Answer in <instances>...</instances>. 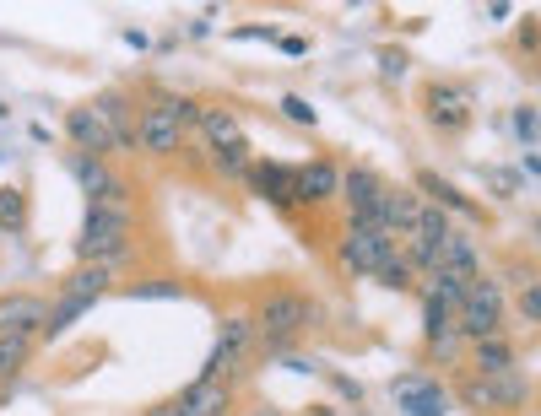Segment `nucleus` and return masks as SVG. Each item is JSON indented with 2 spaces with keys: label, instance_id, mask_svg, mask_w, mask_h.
<instances>
[{
  "label": "nucleus",
  "instance_id": "30",
  "mask_svg": "<svg viewBox=\"0 0 541 416\" xmlns=\"http://www.w3.org/2000/svg\"><path fill=\"white\" fill-rule=\"evenodd\" d=\"M282 114H287V119H298V125H314V109L298 98V92H287V98H282Z\"/></svg>",
  "mask_w": 541,
  "mask_h": 416
},
{
  "label": "nucleus",
  "instance_id": "13",
  "mask_svg": "<svg viewBox=\"0 0 541 416\" xmlns=\"http://www.w3.org/2000/svg\"><path fill=\"white\" fill-rule=\"evenodd\" d=\"M244 184L255 190L260 200H271L276 211H298V195H293V168L287 163H249V173H244Z\"/></svg>",
  "mask_w": 541,
  "mask_h": 416
},
{
  "label": "nucleus",
  "instance_id": "18",
  "mask_svg": "<svg viewBox=\"0 0 541 416\" xmlns=\"http://www.w3.org/2000/svg\"><path fill=\"white\" fill-rule=\"evenodd\" d=\"M395 400H401L406 416H450V395H444L433 379H417V373L395 384Z\"/></svg>",
  "mask_w": 541,
  "mask_h": 416
},
{
  "label": "nucleus",
  "instance_id": "14",
  "mask_svg": "<svg viewBox=\"0 0 541 416\" xmlns=\"http://www.w3.org/2000/svg\"><path fill=\"white\" fill-rule=\"evenodd\" d=\"M65 136L76 141L71 152H87V157H109V152H114L109 125L98 119V109H92V103H76V109L65 114Z\"/></svg>",
  "mask_w": 541,
  "mask_h": 416
},
{
  "label": "nucleus",
  "instance_id": "29",
  "mask_svg": "<svg viewBox=\"0 0 541 416\" xmlns=\"http://www.w3.org/2000/svg\"><path fill=\"white\" fill-rule=\"evenodd\" d=\"M325 379H331V389L347 400V406H363V384L358 379H347V373H325Z\"/></svg>",
  "mask_w": 541,
  "mask_h": 416
},
{
  "label": "nucleus",
  "instance_id": "25",
  "mask_svg": "<svg viewBox=\"0 0 541 416\" xmlns=\"http://www.w3.org/2000/svg\"><path fill=\"white\" fill-rule=\"evenodd\" d=\"M514 141H520L525 152H536V141H541V114H536V103H520V109H514Z\"/></svg>",
  "mask_w": 541,
  "mask_h": 416
},
{
  "label": "nucleus",
  "instance_id": "17",
  "mask_svg": "<svg viewBox=\"0 0 541 416\" xmlns=\"http://www.w3.org/2000/svg\"><path fill=\"white\" fill-rule=\"evenodd\" d=\"M92 109H98V119L109 125L114 152H136V114H130L125 92H98V98H92Z\"/></svg>",
  "mask_w": 541,
  "mask_h": 416
},
{
  "label": "nucleus",
  "instance_id": "34",
  "mask_svg": "<svg viewBox=\"0 0 541 416\" xmlns=\"http://www.w3.org/2000/svg\"><path fill=\"white\" fill-rule=\"evenodd\" d=\"M0 114H6V109H0Z\"/></svg>",
  "mask_w": 541,
  "mask_h": 416
},
{
  "label": "nucleus",
  "instance_id": "1",
  "mask_svg": "<svg viewBox=\"0 0 541 416\" xmlns=\"http://www.w3.org/2000/svg\"><path fill=\"white\" fill-rule=\"evenodd\" d=\"M195 119H201V103L179 98V92H152L147 109L136 114V146H147V152H157V157L179 152L184 130H190Z\"/></svg>",
  "mask_w": 541,
  "mask_h": 416
},
{
  "label": "nucleus",
  "instance_id": "20",
  "mask_svg": "<svg viewBox=\"0 0 541 416\" xmlns=\"http://www.w3.org/2000/svg\"><path fill=\"white\" fill-rule=\"evenodd\" d=\"M417 206H422V195L417 190H401V184H385V200H379V227L395 238V233H412V222H417Z\"/></svg>",
  "mask_w": 541,
  "mask_h": 416
},
{
  "label": "nucleus",
  "instance_id": "2",
  "mask_svg": "<svg viewBox=\"0 0 541 416\" xmlns=\"http://www.w3.org/2000/svg\"><path fill=\"white\" fill-rule=\"evenodd\" d=\"M76 260L120 271L130 260V206H87V222L76 233Z\"/></svg>",
  "mask_w": 541,
  "mask_h": 416
},
{
  "label": "nucleus",
  "instance_id": "8",
  "mask_svg": "<svg viewBox=\"0 0 541 416\" xmlns=\"http://www.w3.org/2000/svg\"><path fill=\"white\" fill-rule=\"evenodd\" d=\"M422 119H428L439 136H460V130L471 125V98H466L460 87L433 82L428 92H422Z\"/></svg>",
  "mask_w": 541,
  "mask_h": 416
},
{
  "label": "nucleus",
  "instance_id": "23",
  "mask_svg": "<svg viewBox=\"0 0 541 416\" xmlns=\"http://www.w3.org/2000/svg\"><path fill=\"white\" fill-rule=\"evenodd\" d=\"M28 352H33L28 335H6V330H0V379H17L22 362H28Z\"/></svg>",
  "mask_w": 541,
  "mask_h": 416
},
{
  "label": "nucleus",
  "instance_id": "7",
  "mask_svg": "<svg viewBox=\"0 0 541 416\" xmlns=\"http://www.w3.org/2000/svg\"><path fill=\"white\" fill-rule=\"evenodd\" d=\"M390 254H401L390 233H379V227L363 222V217L347 222V238H341V265H347V276H374Z\"/></svg>",
  "mask_w": 541,
  "mask_h": 416
},
{
  "label": "nucleus",
  "instance_id": "24",
  "mask_svg": "<svg viewBox=\"0 0 541 416\" xmlns=\"http://www.w3.org/2000/svg\"><path fill=\"white\" fill-rule=\"evenodd\" d=\"M22 222H28V200L17 184H0V233H22Z\"/></svg>",
  "mask_w": 541,
  "mask_h": 416
},
{
  "label": "nucleus",
  "instance_id": "27",
  "mask_svg": "<svg viewBox=\"0 0 541 416\" xmlns=\"http://www.w3.org/2000/svg\"><path fill=\"white\" fill-rule=\"evenodd\" d=\"M514 308H520L525 325H541V287H536V281H525V287H520V303H514Z\"/></svg>",
  "mask_w": 541,
  "mask_h": 416
},
{
  "label": "nucleus",
  "instance_id": "33",
  "mask_svg": "<svg viewBox=\"0 0 541 416\" xmlns=\"http://www.w3.org/2000/svg\"><path fill=\"white\" fill-rule=\"evenodd\" d=\"M249 416H276V411H249Z\"/></svg>",
  "mask_w": 541,
  "mask_h": 416
},
{
  "label": "nucleus",
  "instance_id": "11",
  "mask_svg": "<svg viewBox=\"0 0 541 416\" xmlns=\"http://www.w3.org/2000/svg\"><path fill=\"white\" fill-rule=\"evenodd\" d=\"M336 190H341V168L331 163V157H309V163L293 168L298 206H325V200H336Z\"/></svg>",
  "mask_w": 541,
  "mask_h": 416
},
{
  "label": "nucleus",
  "instance_id": "19",
  "mask_svg": "<svg viewBox=\"0 0 541 416\" xmlns=\"http://www.w3.org/2000/svg\"><path fill=\"white\" fill-rule=\"evenodd\" d=\"M179 406H184V416H228L233 384H222V379H195V384L179 395Z\"/></svg>",
  "mask_w": 541,
  "mask_h": 416
},
{
  "label": "nucleus",
  "instance_id": "22",
  "mask_svg": "<svg viewBox=\"0 0 541 416\" xmlns=\"http://www.w3.org/2000/svg\"><path fill=\"white\" fill-rule=\"evenodd\" d=\"M125 298L130 303H179L184 287H179V281H168V276H147V281H130Z\"/></svg>",
  "mask_w": 541,
  "mask_h": 416
},
{
  "label": "nucleus",
  "instance_id": "21",
  "mask_svg": "<svg viewBox=\"0 0 541 416\" xmlns=\"http://www.w3.org/2000/svg\"><path fill=\"white\" fill-rule=\"evenodd\" d=\"M514 346L509 335H493V341H477V379H498V373H514Z\"/></svg>",
  "mask_w": 541,
  "mask_h": 416
},
{
  "label": "nucleus",
  "instance_id": "6",
  "mask_svg": "<svg viewBox=\"0 0 541 416\" xmlns=\"http://www.w3.org/2000/svg\"><path fill=\"white\" fill-rule=\"evenodd\" d=\"M249 341H255V319H249V314H228V319L217 325L211 357L201 362V373H195V379H222V384H233V379H239V368H244V357H249Z\"/></svg>",
  "mask_w": 541,
  "mask_h": 416
},
{
  "label": "nucleus",
  "instance_id": "5",
  "mask_svg": "<svg viewBox=\"0 0 541 416\" xmlns=\"http://www.w3.org/2000/svg\"><path fill=\"white\" fill-rule=\"evenodd\" d=\"M249 319H255V335L266 341V357L271 352H293L298 330L314 325V303L298 298V292H271V298L260 303V314H249Z\"/></svg>",
  "mask_w": 541,
  "mask_h": 416
},
{
  "label": "nucleus",
  "instance_id": "4",
  "mask_svg": "<svg viewBox=\"0 0 541 416\" xmlns=\"http://www.w3.org/2000/svg\"><path fill=\"white\" fill-rule=\"evenodd\" d=\"M504 314H509L504 287H498V281L482 271L477 281H466V292H460L455 330L466 335V341H493V335H504Z\"/></svg>",
  "mask_w": 541,
  "mask_h": 416
},
{
  "label": "nucleus",
  "instance_id": "32",
  "mask_svg": "<svg viewBox=\"0 0 541 416\" xmlns=\"http://www.w3.org/2000/svg\"><path fill=\"white\" fill-rule=\"evenodd\" d=\"M147 416H184V406H179V400H163V406H152Z\"/></svg>",
  "mask_w": 541,
  "mask_h": 416
},
{
  "label": "nucleus",
  "instance_id": "3",
  "mask_svg": "<svg viewBox=\"0 0 541 416\" xmlns=\"http://www.w3.org/2000/svg\"><path fill=\"white\" fill-rule=\"evenodd\" d=\"M114 287V265H76L71 276H65V287H60V303L49 308V319H44V341H60L65 330H76L82 325V314L92 303L103 298V292Z\"/></svg>",
  "mask_w": 541,
  "mask_h": 416
},
{
  "label": "nucleus",
  "instance_id": "28",
  "mask_svg": "<svg viewBox=\"0 0 541 416\" xmlns=\"http://www.w3.org/2000/svg\"><path fill=\"white\" fill-rule=\"evenodd\" d=\"M379 76H385V82H401V76H406V55H401V49H379Z\"/></svg>",
  "mask_w": 541,
  "mask_h": 416
},
{
  "label": "nucleus",
  "instance_id": "26",
  "mask_svg": "<svg viewBox=\"0 0 541 416\" xmlns=\"http://www.w3.org/2000/svg\"><path fill=\"white\" fill-rule=\"evenodd\" d=\"M412 276H417V271L406 265V254H390V260L374 271V281H385L390 292H406V287H412Z\"/></svg>",
  "mask_w": 541,
  "mask_h": 416
},
{
  "label": "nucleus",
  "instance_id": "9",
  "mask_svg": "<svg viewBox=\"0 0 541 416\" xmlns=\"http://www.w3.org/2000/svg\"><path fill=\"white\" fill-rule=\"evenodd\" d=\"M433 271H439V276H455L460 287L482 276V254H477V238H471V227H450V233H444L439 254H433Z\"/></svg>",
  "mask_w": 541,
  "mask_h": 416
},
{
  "label": "nucleus",
  "instance_id": "12",
  "mask_svg": "<svg viewBox=\"0 0 541 416\" xmlns=\"http://www.w3.org/2000/svg\"><path fill=\"white\" fill-rule=\"evenodd\" d=\"M336 195H347L352 217H363V222L379 227V200H385V179H379L374 168H347V173H341V190H336ZM379 233H385V227H379Z\"/></svg>",
  "mask_w": 541,
  "mask_h": 416
},
{
  "label": "nucleus",
  "instance_id": "16",
  "mask_svg": "<svg viewBox=\"0 0 541 416\" xmlns=\"http://www.w3.org/2000/svg\"><path fill=\"white\" fill-rule=\"evenodd\" d=\"M44 319H49V303L44 298H33V292H11V298H0V330L6 335H33L44 330Z\"/></svg>",
  "mask_w": 541,
  "mask_h": 416
},
{
  "label": "nucleus",
  "instance_id": "10",
  "mask_svg": "<svg viewBox=\"0 0 541 416\" xmlns=\"http://www.w3.org/2000/svg\"><path fill=\"white\" fill-rule=\"evenodd\" d=\"M525 395H531V384H525V373H498V379H471L466 384V400L482 411H520Z\"/></svg>",
  "mask_w": 541,
  "mask_h": 416
},
{
  "label": "nucleus",
  "instance_id": "31",
  "mask_svg": "<svg viewBox=\"0 0 541 416\" xmlns=\"http://www.w3.org/2000/svg\"><path fill=\"white\" fill-rule=\"evenodd\" d=\"M276 49H282L287 60H303V55H309V38H303V33H282V38H276Z\"/></svg>",
  "mask_w": 541,
  "mask_h": 416
},
{
  "label": "nucleus",
  "instance_id": "15",
  "mask_svg": "<svg viewBox=\"0 0 541 416\" xmlns=\"http://www.w3.org/2000/svg\"><path fill=\"white\" fill-rule=\"evenodd\" d=\"M417 190H422V200H428V206H439L444 217H450V211H460L466 222H482V206H477V200H471L466 190H455V184L444 179V173L422 168V173H417Z\"/></svg>",
  "mask_w": 541,
  "mask_h": 416
}]
</instances>
